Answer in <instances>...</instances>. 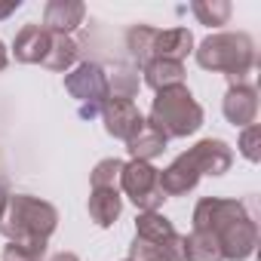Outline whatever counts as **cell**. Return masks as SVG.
Segmentation results:
<instances>
[{
    "label": "cell",
    "mask_w": 261,
    "mask_h": 261,
    "mask_svg": "<svg viewBox=\"0 0 261 261\" xmlns=\"http://www.w3.org/2000/svg\"><path fill=\"white\" fill-rule=\"evenodd\" d=\"M194 230H206L221 243L224 261H246L258 246V227L240 200L203 197L194 209Z\"/></svg>",
    "instance_id": "cell-1"
},
{
    "label": "cell",
    "mask_w": 261,
    "mask_h": 261,
    "mask_svg": "<svg viewBox=\"0 0 261 261\" xmlns=\"http://www.w3.org/2000/svg\"><path fill=\"white\" fill-rule=\"evenodd\" d=\"M230 163H233V151L227 148V142L203 139L160 172V191L163 197H181L194 191L203 175H224Z\"/></svg>",
    "instance_id": "cell-2"
},
{
    "label": "cell",
    "mask_w": 261,
    "mask_h": 261,
    "mask_svg": "<svg viewBox=\"0 0 261 261\" xmlns=\"http://www.w3.org/2000/svg\"><path fill=\"white\" fill-rule=\"evenodd\" d=\"M197 65L212 74L230 77V83H243V77L255 68V40L246 31H221L209 34L197 49Z\"/></svg>",
    "instance_id": "cell-3"
},
{
    "label": "cell",
    "mask_w": 261,
    "mask_h": 261,
    "mask_svg": "<svg viewBox=\"0 0 261 261\" xmlns=\"http://www.w3.org/2000/svg\"><path fill=\"white\" fill-rule=\"evenodd\" d=\"M59 227V212L53 203L37 200L31 194H16L7 200L0 233L10 243H28V240H49Z\"/></svg>",
    "instance_id": "cell-4"
},
{
    "label": "cell",
    "mask_w": 261,
    "mask_h": 261,
    "mask_svg": "<svg viewBox=\"0 0 261 261\" xmlns=\"http://www.w3.org/2000/svg\"><path fill=\"white\" fill-rule=\"evenodd\" d=\"M148 123L157 126L166 139H188L203 126V108L197 105L188 86H172L157 92Z\"/></svg>",
    "instance_id": "cell-5"
},
{
    "label": "cell",
    "mask_w": 261,
    "mask_h": 261,
    "mask_svg": "<svg viewBox=\"0 0 261 261\" xmlns=\"http://www.w3.org/2000/svg\"><path fill=\"white\" fill-rule=\"evenodd\" d=\"M65 89L80 101V117L92 120L95 114H101L105 101L111 98L108 95V74L101 65L95 62H83L77 65L68 77H65Z\"/></svg>",
    "instance_id": "cell-6"
},
{
    "label": "cell",
    "mask_w": 261,
    "mask_h": 261,
    "mask_svg": "<svg viewBox=\"0 0 261 261\" xmlns=\"http://www.w3.org/2000/svg\"><path fill=\"white\" fill-rule=\"evenodd\" d=\"M120 188L142 212H157L163 206V191H160V169L142 160H129L120 169Z\"/></svg>",
    "instance_id": "cell-7"
},
{
    "label": "cell",
    "mask_w": 261,
    "mask_h": 261,
    "mask_svg": "<svg viewBox=\"0 0 261 261\" xmlns=\"http://www.w3.org/2000/svg\"><path fill=\"white\" fill-rule=\"evenodd\" d=\"M101 120H105V133L114 139H123V142H129L145 126L142 111L129 98H108L101 108Z\"/></svg>",
    "instance_id": "cell-8"
},
{
    "label": "cell",
    "mask_w": 261,
    "mask_h": 261,
    "mask_svg": "<svg viewBox=\"0 0 261 261\" xmlns=\"http://www.w3.org/2000/svg\"><path fill=\"white\" fill-rule=\"evenodd\" d=\"M227 123L233 126H252L255 117H258V89L252 83H230L227 95H224V105H221Z\"/></svg>",
    "instance_id": "cell-9"
},
{
    "label": "cell",
    "mask_w": 261,
    "mask_h": 261,
    "mask_svg": "<svg viewBox=\"0 0 261 261\" xmlns=\"http://www.w3.org/2000/svg\"><path fill=\"white\" fill-rule=\"evenodd\" d=\"M129 261H185V237H166V240H142L136 237L129 246Z\"/></svg>",
    "instance_id": "cell-10"
},
{
    "label": "cell",
    "mask_w": 261,
    "mask_h": 261,
    "mask_svg": "<svg viewBox=\"0 0 261 261\" xmlns=\"http://www.w3.org/2000/svg\"><path fill=\"white\" fill-rule=\"evenodd\" d=\"M49 43H53V34H49L43 25H25V28L16 34V43H13L16 62L43 65V59H46V53H49Z\"/></svg>",
    "instance_id": "cell-11"
},
{
    "label": "cell",
    "mask_w": 261,
    "mask_h": 261,
    "mask_svg": "<svg viewBox=\"0 0 261 261\" xmlns=\"http://www.w3.org/2000/svg\"><path fill=\"white\" fill-rule=\"evenodd\" d=\"M86 16V7L80 0H49L43 10V28L49 34H71Z\"/></svg>",
    "instance_id": "cell-12"
},
{
    "label": "cell",
    "mask_w": 261,
    "mask_h": 261,
    "mask_svg": "<svg viewBox=\"0 0 261 261\" xmlns=\"http://www.w3.org/2000/svg\"><path fill=\"white\" fill-rule=\"evenodd\" d=\"M188 53H194V34L188 28H169L160 31L154 28V40H151V59H172V62H185Z\"/></svg>",
    "instance_id": "cell-13"
},
{
    "label": "cell",
    "mask_w": 261,
    "mask_h": 261,
    "mask_svg": "<svg viewBox=\"0 0 261 261\" xmlns=\"http://www.w3.org/2000/svg\"><path fill=\"white\" fill-rule=\"evenodd\" d=\"M142 74H145V83L154 92H163V89H172V86H185V65L172 62V59H151L148 65H142Z\"/></svg>",
    "instance_id": "cell-14"
},
{
    "label": "cell",
    "mask_w": 261,
    "mask_h": 261,
    "mask_svg": "<svg viewBox=\"0 0 261 261\" xmlns=\"http://www.w3.org/2000/svg\"><path fill=\"white\" fill-rule=\"evenodd\" d=\"M166 136L160 133L157 126H151L148 120H145V126L139 129V133L126 142V151H129V157L133 160H142V163H151L154 157H160L163 151H166Z\"/></svg>",
    "instance_id": "cell-15"
},
{
    "label": "cell",
    "mask_w": 261,
    "mask_h": 261,
    "mask_svg": "<svg viewBox=\"0 0 261 261\" xmlns=\"http://www.w3.org/2000/svg\"><path fill=\"white\" fill-rule=\"evenodd\" d=\"M123 212V197L117 188H92L89 194V218L98 227H111Z\"/></svg>",
    "instance_id": "cell-16"
},
{
    "label": "cell",
    "mask_w": 261,
    "mask_h": 261,
    "mask_svg": "<svg viewBox=\"0 0 261 261\" xmlns=\"http://www.w3.org/2000/svg\"><path fill=\"white\" fill-rule=\"evenodd\" d=\"M185 261H224L221 243L206 230H191L185 237Z\"/></svg>",
    "instance_id": "cell-17"
},
{
    "label": "cell",
    "mask_w": 261,
    "mask_h": 261,
    "mask_svg": "<svg viewBox=\"0 0 261 261\" xmlns=\"http://www.w3.org/2000/svg\"><path fill=\"white\" fill-rule=\"evenodd\" d=\"M77 43L71 40V37H65V34H53V43H49V53H46V59H43V68H49V71H68L74 62H77Z\"/></svg>",
    "instance_id": "cell-18"
},
{
    "label": "cell",
    "mask_w": 261,
    "mask_h": 261,
    "mask_svg": "<svg viewBox=\"0 0 261 261\" xmlns=\"http://www.w3.org/2000/svg\"><path fill=\"white\" fill-rule=\"evenodd\" d=\"M175 233H178L175 224L163 212H142L136 218V237H142V240H166Z\"/></svg>",
    "instance_id": "cell-19"
},
{
    "label": "cell",
    "mask_w": 261,
    "mask_h": 261,
    "mask_svg": "<svg viewBox=\"0 0 261 261\" xmlns=\"http://www.w3.org/2000/svg\"><path fill=\"white\" fill-rule=\"evenodd\" d=\"M139 86H142L139 83V71H133V68H117L108 77V95L111 98H129V101H133Z\"/></svg>",
    "instance_id": "cell-20"
},
{
    "label": "cell",
    "mask_w": 261,
    "mask_h": 261,
    "mask_svg": "<svg viewBox=\"0 0 261 261\" xmlns=\"http://www.w3.org/2000/svg\"><path fill=\"white\" fill-rule=\"evenodd\" d=\"M4 261H46V240L10 243L4 246Z\"/></svg>",
    "instance_id": "cell-21"
},
{
    "label": "cell",
    "mask_w": 261,
    "mask_h": 261,
    "mask_svg": "<svg viewBox=\"0 0 261 261\" xmlns=\"http://www.w3.org/2000/svg\"><path fill=\"white\" fill-rule=\"evenodd\" d=\"M191 13H194L203 25H224V22L230 19V4H227V0H212V4L197 0V4H191Z\"/></svg>",
    "instance_id": "cell-22"
},
{
    "label": "cell",
    "mask_w": 261,
    "mask_h": 261,
    "mask_svg": "<svg viewBox=\"0 0 261 261\" xmlns=\"http://www.w3.org/2000/svg\"><path fill=\"white\" fill-rule=\"evenodd\" d=\"M120 169H123V160H117V157H108V160H101V163H95V169H92V188H114V181L120 178Z\"/></svg>",
    "instance_id": "cell-23"
},
{
    "label": "cell",
    "mask_w": 261,
    "mask_h": 261,
    "mask_svg": "<svg viewBox=\"0 0 261 261\" xmlns=\"http://www.w3.org/2000/svg\"><path fill=\"white\" fill-rule=\"evenodd\" d=\"M258 139H261V129L252 123V126H246L243 129V136H240V154L246 157V160H252V163H258V157H261V151H258Z\"/></svg>",
    "instance_id": "cell-24"
},
{
    "label": "cell",
    "mask_w": 261,
    "mask_h": 261,
    "mask_svg": "<svg viewBox=\"0 0 261 261\" xmlns=\"http://www.w3.org/2000/svg\"><path fill=\"white\" fill-rule=\"evenodd\" d=\"M19 7H22V0H4V4H0V19L13 16V13H16Z\"/></svg>",
    "instance_id": "cell-25"
},
{
    "label": "cell",
    "mask_w": 261,
    "mask_h": 261,
    "mask_svg": "<svg viewBox=\"0 0 261 261\" xmlns=\"http://www.w3.org/2000/svg\"><path fill=\"white\" fill-rule=\"evenodd\" d=\"M7 200H10V194H7V188H4V181H0V218H4V209H7Z\"/></svg>",
    "instance_id": "cell-26"
},
{
    "label": "cell",
    "mask_w": 261,
    "mask_h": 261,
    "mask_svg": "<svg viewBox=\"0 0 261 261\" xmlns=\"http://www.w3.org/2000/svg\"><path fill=\"white\" fill-rule=\"evenodd\" d=\"M49 261H80V258H77L74 252H59V255H53Z\"/></svg>",
    "instance_id": "cell-27"
},
{
    "label": "cell",
    "mask_w": 261,
    "mask_h": 261,
    "mask_svg": "<svg viewBox=\"0 0 261 261\" xmlns=\"http://www.w3.org/2000/svg\"><path fill=\"white\" fill-rule=\"evenodd\" d=\"M7 62H10V53H7V46H4V40H0V71L7 68Z\"/></svg>",
    "instance_id": "cell-28"
},
{
    "label": "cell",
    "mask_w": 261,
    "mask_h": 261,
    "mask_svg": "<svg viewBox=\"0 0 261 261\" xmlns=\"http://www.w3.org/2000/svg\"><path fill=\"white\" fill-rule=\"evenodd\" d=\"M126 261H129V258H126Z\"/></svg>",
    "instance_id": "cell-29"
}]
</instances>
